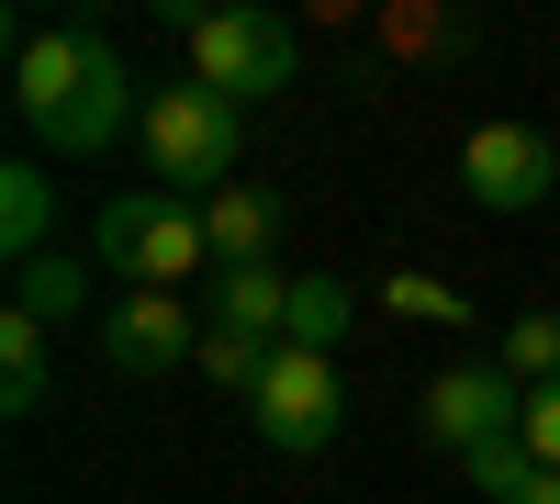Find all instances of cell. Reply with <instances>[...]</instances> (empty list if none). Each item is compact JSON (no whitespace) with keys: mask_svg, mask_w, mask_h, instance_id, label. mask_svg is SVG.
<instances>
[{"mask_svg":"<svg viewBox=\"0 0 560 504\" xmlns=\"http://www.w3.org/2000/svg\"><path fill=\"white\" fill-rule=\"evenodd\" d=\"M12 113L34 146H57V157H102L113 134H135V113H147V90H135V68L113 57L102 34H79V23H12Z\"/></svg>","mask_w":560,"mask_h":504,"instance_id":"obj_1","label":"cell"},{"mask_svg":"<svg viewBox=\"0 0 560 504\" xmlns=\"http://www.w3.org/2000/svg\"><path fill=\"white\" fill-rule=\"evenodd\" d=\"M135 146H147L158 191L213 202L224 179H236V157H247V113L224 102V90H202V79H168V90H147V113H135Z\"/></svg>","mask_w":560,"mask_h":504,"instance_id":"obj_2","label":"cell"},{"mask_svg":"<svg viewBox=\"0 0 560 504\" xmlns=\"http://www.w3.org/2000/svg\"><path fill=\"white\" fill-rule=\"evenodd\" d=\"M90 258L124 269L135 292H179V281H213V236H202V202L179 191H113L90 213Z\"/></svg>","mask_w":560,"mask_h":504,"instance_id":"obj_3","label":"cell"},{"mask_svg":"<svg viewBox=\"0 0 560 504\" xmlns=\"http://www.w3.org/2000/svg\"><path fill=\"white\" fill-rule=\"evenodd\" d=\"M179 34H191V79H202V90H224L236 113H247V102H269V90H292V68H303L292 23L258 12V0H236V12H191Z\"/></svg>","mask_w":560,"mask_h":504,"instance_id":"obj_4","label":"cell"},{"mask_svg":"<svg viewBox=\"0 0 560 504\" xmlns=\"http://www.w3.org/2000/svg\"><path fill=\"white\" fill-rule=\"evenodd\" d=\"M247 415H258V437L280 448V460H314V448H337V426H348V382H337V359L280 348Z\"/></svg>","mask_w":560,"mask_h":504,"instance_id":"obj_5","label":"cell"},{"mask_svg":"<svg viewBox=\"0 0 560 504\" xmlns=\"http://www.w3.org/2000/svg\"><path fill=\"white\" fill-rule=\"evenodd\" d=\"M516 426H527V392L504 359H448L427 382V448H448V460H471V448L516 437Z\"/></svg>","mask_w":560,"mask_h":504,"instance_id":"obj_6","label":"cell"},{"mask_svg":"<svg viewBox=\"0 0 560 504\" xmlns=\"http://www.w3.org/2000/svg\"><path fill=\"white\" fill-rule=\"evenodd\" d=\"M459 191H471L482 213H538L560 191V146L538 124H471L459 134Z\"/></svg>","mask_w":560,"mask_h":504,"instance_id":"obj_7","label":"cell"},{"mask_svg":"<svg viewBox=\"0 0 560 504\" xmlns=\"http://www.w3.org/2000/svg\"><path fill=\"white\" fill-rule=\"evenodd\" d=\"M102 359H113L124 382L191 371V359H202V314L179 303V292H124V303H102Z\"/></svg>","mask_w":560,"mask_h":504,"instance_id":"obj_8","label":"cell"},{"mask_svg":"<svg viewBox=\"0 0 560 504\" xmlns=\"http://www.w3.org/2000/svg\"><path fill=\"white\" fill-rule=\"evenodd\" d=\"M202 236H213V269H269V247H280V202L258 191V179H224V191L202 202Z\"/></svg>","mask_w":560,"mask_h":504,"instance_id":"obj_9","label":"cell"},{"mask_svg":"<svg viewBox=\"0 0 560 504\" xmlns=\"http://www.w3.org/2000/svg\"><path fill=\"white\" fill-rule=\"evenodd\" d=\"M90 269H102L90 247H45V258H23V269H12V314H34L45 337L79 326V314H90Z\"/></svg>","mask_w":560,"mask_h":504,"instance_id":"obj_10","label":"cell"},{"mask_svg":"<svg viewBox=\"0 0 560 504\" xmlns=\"http://www.w3.org/2000/svg\"><path fill=\"white\" fill-rule=\"evenodd\" d=\"M202 326H236V337L280 348V326H292V269H213Z\"/></svg>","mask_w":560,"mask_h":504,"instance_id":"obj_11","label":"cell"},{"mask_svg":"<svg viewBox=\"0 0 560 504\" xmlns=\"http://www.w3.org/2000/svg\"><path fill=\"white\" fill-rule=\"evenodd\" d=\"M45 236H57V179H45L34 157H12L0 168V247H12V269L45 258Z\"/></svg>","mask_w":560,"mask_h":504,"instance_id":"obj_12","label":"cell"},{"mask_svg":"<svg viewBox=\"0 0 560 504\" xmlns=\"http://www.w3.org/2000/svg\"><path fill=\"white\" fill-rule=\"evenodd\" d=\"M348 314H359V292H348V281H292V326H280V348H314V359H337Z\"/></svg>","mask_w":560,"mask_h":504,"instance_id":"obj_13","label":"cell"},{"mask_svg":"<svg viewBox=\"0 0 560 504\" xmlns=\"http://www.w3.org/2000/svg\"><path fill=\"white\" fill-rule=\"evenodd\" d=\"M34 403H45V326L0 314V415H34Z\"/></svg>","mask_w":560,"mask_h":504,"instance_id":"obj_14","label":"cell"},{"mask_svg":"<svg viewBox=\"0 0 560 504\" xmlns=\"http://www.w3.org/2000/svg\"><path fill=\"white\" fill-rule=\"evenodd\" d=\"M269 359H280V348H258V337H236V326H202V359H191V371H202L213 392H247V403H258Z\"/></svg>","mask_w":560,"mask_h":504,"instance_id":"obj_15","label":"cell"},{"mask_svg":"<svg viewBox=\"0 0 560 504\" xmlns=\"http://www.w3.org/2000/svg\"><path fill=\"white\" fill-rule=\"evenodd\" d=\"M504 371H516L527 392L560 382V314H516V326H504Z\"/></svg>","mask_w":560,"mask_h":504,"instance_id":"obj_16","label":"cell"},{"mask_svg":"<svg viewBox=\"0 0 560 504\" xmlns=\"http://www.w3.org/2000/svg\"><path fill=\"white\" fill-rule=\"evenodd\" d=\"M382 303H393V314H415V326H471V303H459L448 281H427V269H393Z\"/></svg>","mask_w":560,"mask_h":504,"instance_id":"obj_17","label":"cell"},{"mask_svg":"<svg viewBox=\"0 0 560 504\" xmlns=\"http://www.w3.org/2000/svg\"><path fill=\"white\" fill-rule=\"evenodd\" d=\"M459 471H471V482H482V493L504 504V493H516V482H527L538 460H527V437H493V448H471V460H459Z\"/></svg>","mask_w":560,"mask_h":504,"instance_id":"obj_18","label":"cell"},{"mask_svg":"<svg viewBox=\"0 0 560 504\" xmlns=\"http://www.w3.org/2000/svg\"><path fill=\"white\" fill-rule=\"evenodd\" d=\"M516 437H527V460H538V471H560V382L527 392V426H516Z\"/></svg>","mask_w":560,"mask_h":504,"instance_id":"obj_19","label":"cell"},{"mask_svg":"<svg viewBox=\"0 0 560 504\" xmlns=\"http://www.w3.org/2000/svg\"><path fill=\"white\" fill-rule=\"evenodd\" d=\"M504 504H560V471H527V482L504 493Z\"/></svg>","mask_w":560,"mask_h":504,"instance_id":"obj_20","label":"cell"}]
</instances>
